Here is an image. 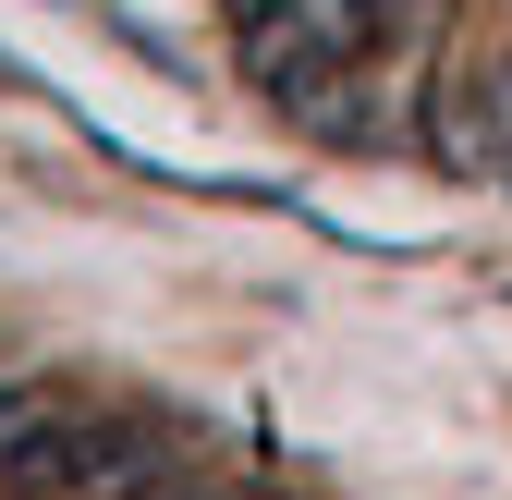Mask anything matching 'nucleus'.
<instances>
[{"label":"nucleus","mask_w":512,"mask_h":500,"mask_svg":"<svg viewBox=\"0 0 512 500\" xmlns=\"http://www.w3.org/2000/svg\"><path fill=\"white\" fill-rule=\"evenodd\" d=\"M159 464H171V427H159V415L49 391L37 427L0 452V500H147Z\"/></svg>","instance_id":"1"}]
</instances>
